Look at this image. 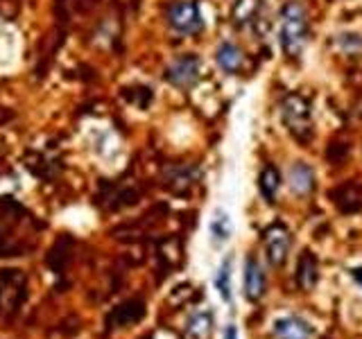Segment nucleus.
I'll return each instance as SVG.
<instances>
[{
    "instance_id": "nucleus-1",
    "label": "nucleus",
    "mask_w": 362,
    "mask_h": 339,
    "mask_svg": "<svg viewBox=\"0 0 362 339\" xmlns=\"http://www.w3.org/2000/svg\"><path fill=\"white\" fill-rule=\"evenodd\" d=\"M310 37V20L308 11L299 0H288L281 7V23H279V45L286 56L297 59L303 52L305 43Z\"/></svg>"
},
{
    "instance_id": "nucleus-2",
    "label": "nucleus",
    "mask_w": 362,
    "mask_h": 339,
    "mask_svg": "<svg viewBox=\"0 0 362 339\" xmlns=\"http://www.w3.org/2000/svg\"><path fill=\"white\" fill-rule=\"evenodd\" d=\"M281 120L286 129L299 143H308L313 138V113L308 100L299 93H288L281 102Z\"/></svg>"
},
{
    "instance_id": "nucleus-3",
    "label": "nucleus",
    "mask_w": 362,
    "mask_h": 339,
    "mask_svg": "<svg viewBox=\"0 0 362 339\" xmlns=\"http://www.w3.org/2000/svg\"><path fill=\"white\" fill-rule=\"evenodd\" d=\"M168 23L179 34H199L204 30V18L195 0H179L168 7Z\"/></svg>"
},
{
    "instance_id": "nucleus-4",
    "label": "nucleus",
    "mask_w": 362,
    "mask_h": 339,
    "mask_svg": "<svg viewBox=\"0 0 362 339\" xmlns=\"http://www.w3.org/2000/svg\"><path fill=\"white\" fill-rule=\"evenodd\" d=\"M263 242H265V256L267 260L274 267H281L286 263V258L290 254V246H292V235L283 224H272L267 226V231L263 235Z\"/></svg>"
},
{
    "instance_id": "nucleus-5",
    "label": "nucleus",
    "mask_w": 362,
    "mask_h": 339,
    "mask_svg": "<svg viewBox=\"0 0 362 339\" xmlns=\"http://www.w3.org/2000/svg\"><path fill=\"white\" fill-rule=\"evenodd\" d=\"M165 79L173 86L190 88L199 79V56L184 54V56H179V59H175L173 64L168 66Z\"/></svg>"
},
{
    "instance_id": "nucleus-6",
    "label": "nucleus",
    "mask_w": 362,
    "mask_h": 339,
    "mask_svg": "<svg viewBox=\"0 0 362 339\" xmlns=\"http://www.w3.org/2000/svg\"><path fill=\"white\" fill-rule=\"evenodd\" d=\"M243 285H245V297L249 301H258L265 294V274H263V267H260V263L256 258H249L245 263Z\"/></svg>"
},
{
    "instance_id": "nucleus-7",
    "label": "nucleus",
    "mask_w": 362,
    "mask_h": 339,
    "mask_svg": "<svg viewBox=\"0 0 362 339\" xmlns=\"http://www.w3.org/2000/svg\"><path fill=\"white\" fill-rule=\"evenodd\" d=\"M276 339H310L313 328L299 316H281L274 321Z\"/></svg>"
},
{
    "instance_id": "nucleus-8",
    "label": "nucleus",
    "mask_w": 362,
    "mask_h": 339,
    "mask_svg": "<svg viewBox=\"0 0 362 339\" xmlns=\"http://www.w3.org/2000/svg\"><path fill=\"white\" fill-rule=\"evenodd\" d=\"M215 61H218V66L222 68L224 73H238L243 68V61H245V56H243V50L238 48L235 43L231 41H224L220 43V48L218 52H215Z\"/></svg>"
},
{
    "instance_id": "nucleus-9",
    "label": "nucleus",
    "mask_w": 362,
    "mask_h": 339,
    "mask_svg": "<svg viewBox=\"0 0 362 339\" xmlns=\"http://www.w3.org/2000/svg\"><path fill=\"white\" fill-rule=\"evenodd\" d=\"M290 188L294 195H308V192L315 188V172H313V167L310 165H305V163H294L292 170H290Z\"/></svg>"
},
{
    "instance_id": "nucleus-10",
    "label": "nucleus",
    "mask_w": 362,
    "mask_h": 339,
    "mask_svg": "<svg viewBox=\"0 0 362 339\" xmlns=\"http://www.w3.org/2000/svg\"><path fill=\"white\" fill-rule=\"evenodd\" d=\"M258 186H260V195H263L269 203H274L276 195H279V188H281V172L272 163L265 165L263 172H260Z\"/></svg>"
},
{
    "instance_id": "nucleus-11",
    "label": "nucleus",
    "mask_w": 362,
    "mask_h": 339,
    "mask_svg": "<svg viewBox=\"0 0 362 339\" xmlns=\"http://www.w3.org/2000/svg\"><path fill=\"white\" fill-rule=\"evenodd\" d=\"M317 280V258L310 251H303L297 265V282L303 290H313Z\"/></svg>"
},
{
    "instance_id": "nucleus-12",
    "label": "nucleus",
    "mask_w": 362,
    "mask_h": 339,
    "mask_svg": "<svg viewBox=\"0 0 362 339\" xmlns=\"http://www.w3.org/2000/svg\"><path fill=\"white\" fill-rule=\"evenodd\" d=\"M258 14H260V0H238L233 5V23L240 28L256 23Z\"/></svg>"
},
{
    "instance_id": "nucleus-13",
    "label": "nucleus",
    "mask_w": 362,
    "mask_h": 339,
    "mask_svg": "<svg viewBox=\"0 0 362 339\" xmlns=\"http://www.w3.org/2000/svg\"><path fill=\"white\" fill-rule=\"evenodd\" d=\"M213 331V316L209 312H197L188 323V335L192 339H206Z\"/></svg>"
},
{
    "instance_id": "nucleus-14",
    "label": "nucleus",
    "mask_w": 362,
    "mask_h": 339,
    "mask_svg": "<svg viewBox=\"0 0 362 339\" xmlns=\"http://www.w3.org/2000/svg\"><path fill=\"white\" fill-rule=\"evenodd\" d=\"M215 287L224 301H231V260H224L218 276H215Z\"/></svg>"
},
{
    "instance_id": "nucleus-15",
    "label": "nucleus",
    "mask_w": 362,
    "mask_h": 339,
    "mask_svg": "<svg viewBox=\"0 0 362 339\" xmlns=\"http://www.w3.org/2000/svg\"><path fill=\"white\" fill-rule=\"evenodd\" d=\"M211 233H213L215 240H226V237H229L231 224H229V218H226L224 213H218L213 218V222H211Z\"/></svg>"
},
{
    "instance_id": "nucleus-16",
    "label": "nucleus",
    "mask_w": 362,
    "mask_h": 339,
    "mask_svg": "<svg viewBox=\"0 0 362 339\" xmlns=\"http://www.w3.org/2000/svg\"><path fill=\"white\" fill-rule=\"evenodd\" d=\"M224 339H238V331H235V326H229L224 331Z\"/></svg>"
},
{
    "instance_id": "nucleus-17",
    "label": "nucleus",
    "mask_w": 362,
    "mask_h": 339,
    "mask_svg": "<svg viewBox=\"0 0 362 339\" xmlns=\"http://www.w3.org/2000/svg\"><path fill=\"white\" fill-rule=\"evenodd\" d=\"M354 278H356L358 282H362V269H354Z\"/></svg>"
}]
</instances>
